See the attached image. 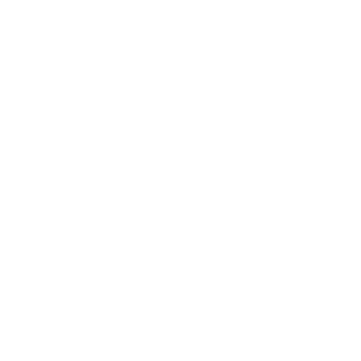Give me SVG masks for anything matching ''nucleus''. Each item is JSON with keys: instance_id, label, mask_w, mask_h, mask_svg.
Wrapping results in <instances>:
<instances>
[]
</instances>
